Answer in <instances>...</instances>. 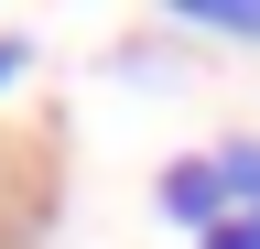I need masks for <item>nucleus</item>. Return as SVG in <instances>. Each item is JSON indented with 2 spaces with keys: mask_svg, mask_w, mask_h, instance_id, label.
I'll list each match as a JSON object with an SVG mask.
<instances>
[{
  "mask_svg": "<svg viewBox=\"0 0 260 249\" xmlns=\"http://www.w3.org/2000/svg\"><path fill=\"white\" fill-rule=\"evenodd\" d=\"M152 206H162V228H184V238H217L228 217V184H217V152H184V163H162V184H152Z\"/></svg>",
  "mask_w": 260,
  "mask_h": 249,
  "instance_id": "obj_1",
  "label": "nucleus"
},
{
  "mask_svg": "<svg viewBox=\"0 0 260 249\" xmlns=\"http://www.w3.org/2000/svg\"><path fill=\"white\" fill-rule=\"evenodd\" d=\"M22 65H32V44H22V33H0V98L22 87Z\"/></svg>",
  "mask_w": 260,
  "mask_h": 249,
  "instance_id": "obj_3",
  "label": "nucleus"
},
{
  "mask_svg": "<svg viewBox=\"0 0 260 249\" xmlns=\"http://www.w3.org/2000/svg\"><path fill=\"white\" fill-rule=\"evenodd\" d=\"M217 184H228V206H239V217H260V141H249V130L217 141Z\"/></svg>",
  "mask_w": 260,
  "mask_h": 249,
  "instance_id": "obj_2",
  "label": "nucleus"
},
{
  "mask_svg": "<svg viewBox=\"0 0 260 249\" xmlns=\"http://www.w3.org/2000/svg\"><path fill=\"white\" fill-rule=\"evenodd\" d=\"M195 249H260V217H228L217 238H195Z\"/></svg>",
  "mask_w": 260,
  "mask_h": 249,
  "instance_id": "obj_4",
  "label": "nucleus"
}]
</instances>
